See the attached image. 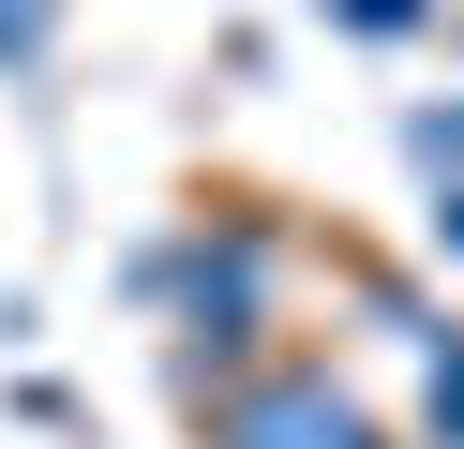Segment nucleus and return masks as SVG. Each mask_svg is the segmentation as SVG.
<instances>
[{
	"label": "nucleus",
	"mask_w": 464,
	"mask_h": 449,
	"mask_svg": "<svg viewBox=\"0 0 464 449\" xmlns=\"http://www.w3.org/2000/svg\"><path fill=\"white\" fill-rule=\"evenodd\" d=\"M135 285H150L165 329H180V389H225L255 359V329H270V225H255V210H210V225L150 239Z\"/></svg>",
	"instance_id": "nucleus-1"
},
{
	"label": "nucleus",
	"mask_w": 464,
	"mask_h": 449,
	"mask_svg": "<svg viewBox=\"0 0 464 449\" xmlns=\"http://www.w3.org/2000/svg\"><path fill=\"white\" fill-rule=\"evenodd\" d=\"M195 419H210V449H390L360 419V389L314 359H240L225 389H195Z\"/></svg>",
	"instance_id": "nucleus-2"
},
{
	"label": "nucleus",
	"mask_w": 464,
	"mask_h": 449,
	"mask_svg": "<svg viewBox=\"0 0 464 449\" xmlns=\"http://www.w3.org/2000/svg\"><path fill=\"white\" fill-rule=\"evenodd\" d=\"M374 315H390V329H404V359H420V434H434V449H464V329H450V315H420L404 285H374Z\"/></svg>",
	"instance_id": "nucleus-3"
},
{
	"label": "nucleus",
	"mask_w": 464,
	"mask_h": 449,
	"mask_svg": "<svg viewBox=\"0 0 464 449\" xmlns=\"http://www.w3.org/2000/svg\"><path fill=\"white\" fill-rule=\"evenodd\" d=\"M45 45H61V0H0V75H45Z\"/></svg>",
	"instance_id": "nucleus-4"
},
{
	"label": "nucleus",
	"mask_w": 464,
	"mask_h": 449,
	"mask_svg": "<svg viewBox=\"0 0 464 449\" xmlns=\"http://www.w3.org/2000/svg\"><path fill=\"white\" fill-rule=\"evenodd\" d=\"M404 150H420L434 180H464V105H404Z\"/></svg>",
	"instance_id": "nucleus-5"
},
{
	"label": "nucleus",
	"mask_w": 464,
	"mask_h": 449,
	"mask_svg": "<svg viewBox=\"0 0 464 449\" xmlns=\"http://www.w3.org/2000/svg\"><path fill=\"white\" fill-rule=\"evenodd\" d=\"M314 15H330V30H360V45H390V30H420L434 0H314Z\"/></svg>",
	"instance_id": "nucleus-6"
},
{
	"label": "nucleus",
	"mask_w": 464,
	"mask_h": 449,
	"mask_svg": "<svg viewBox=\"0 0 464 449\" xmlns=\"http://www.w3.org/2000/svg\"><path fill=\"white\" fill-rule=\"evenodd\" d=\"M420 239H434V255H464V180H434V210H420Z\"/></svg>",
	"instance_id": "nucleus-7"
}]
</instances>
